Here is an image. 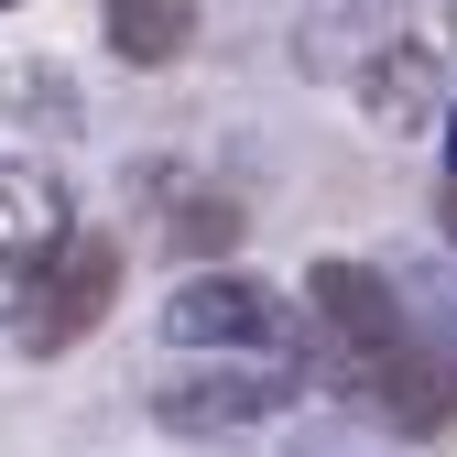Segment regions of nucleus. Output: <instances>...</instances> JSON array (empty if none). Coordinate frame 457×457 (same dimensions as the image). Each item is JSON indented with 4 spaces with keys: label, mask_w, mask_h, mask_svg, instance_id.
<instances>
[{
    "label": "nucleus",
    "mask_w": 457,
    "mask_h": 457,
    "mask_svg": "<svg viewBox=\"0 0 457 457\" xmlns=\"http://www.w3.org/2000/svg\"><path fill=\"white\" fill-rule=\"evenodd\" d=\"M305 327H316V360L370 403V425H392V436H446L457 370L414 337L392 272H370V262H316L305 272Z\"/></svg>",
    "instance_id": "1"
},
{
    "label": "nucleus",
    "mask_w": 457,
    "mask_h": 457,
    "mask_svg": "<svg viewBox=\"0 0 457 457\" xmlns=\"http://www.w3.org/2000/svg\"><path fill=\"white\" fill-rule=\"evenodd\" d=\"M109 295H120V240H98V228H66V240H54V262L22 283V305H12L22 360H66L77 337H98Z\"/></svg>",
    "instance_id": "2"
},
{
    "label": "nucleus",
    "mask_w": 457,
    "mask_h": 457,
    "mask_svg": "<svg viewBox=\"0 0 457 457\" xmlns=\"http://www.w3.org/2000/svg\"><path fill=\"white\" fill-rule=\"evenodd\" d=\"M283 327H295V305L262 272H186L163 295V337L186 360H262V349H283Z\"/></svg>",
    "instance_id": "3"
},
{
    "label": "nucleus",
    "mask_w": 457,
    "mask_h": 457,
    "mask_svg": "<svg viewBox=\"0 0 457 457\" xmlns=\"http://www.w3.org/2000/svg\"><path fill=\"white\" fill-rule=\"evenodd\" d=\"M283 403H295V381L272 360H186V370L153 381V425L163 436H251Z\"/></svg>",
    "instance_id": "4"
},
{
    "label": "nucleus",
    "mask_w": 457,
    "mask_h": 457,
    "mask_svg": "<svg viewBox=\"0 0 457 457\" xmlns=\"http://www.w3.org/2000/svg\"><path fill=\"white\" fill-rule=\"evenodd\" d=\"M66 228H77V196L54 163H0V316L22 305V283L54 262Z\"/></svg>",
    "instance_id": "5"
},
{
    "label": "nucleus",
    "mask_w": 457,
    "mask_h": 457,
    "mask_svg": "<svg viewBox=\"0 0 457 457\" xmlns=\"http://www.w3.org/2000/svg\"><path fill=\"white\" fill-rule=\"evenodd\" d=\"M349 87H360V109H370L381 131H436L446 120V66H436L425 44H403V33H381Z\"/></svg>",
    "instance_id": "6"
},
{
    "label": "nucleus",
    "mask_w": 457,
    "mask_h": 457,
    "mask_svg": "<svg viewBox=\"0 0 457 457\" xmlns=\"http://www.w3.org/2000/svg\"><path fill=\"white\" fill-rule=\"evenodd\" d=\"M98 33H109L120 66H175V54L196 44V0H109Z\"/></svg>",
    "instance_id": "7"
},
{
    "label": "nucleus",
    "mask_w": 457,
    "mask_h": 457,
    "mask_svg": "<svg viewBox=\"0 0 457 457\" xmlns=\"http://www.w3.org/2000/svg\"><path fill=\"white\" fill-rule=\"evenodd\" d=\"M175 240L186 251H228V240H240V207L207 196V186H175Z\"/></svg>",
    "instance_id": "8"
},
{
    "label": "nucleus",
    "mask_w": 457,
    "mask_h": 457,
    "mask_svg": "<svg viewBox=\"0 0 457 457\" xmlns=\"http://www.w3.org/2000/svg\"><path fill=\"white\" fill-rule=\"evenodd\" d=\"M283 457H392V425H337V414H316Z\"/></svg>",
    "instance_id": "9"
},
{
    "label": "nucleus",
    "mask_w": 457,
    "mask_h": 457,
    "mask_svg": "<svg viewBox=\"0 0 457 457\" xmlns=\"http://www.w3.org/2000/svg\"><path fill=\"white\" fill-rule=\"evenodd\" d=\"M446 228H457V120H446Z\"/></svg>",
    "instance_id": "10"
},
{
    "label": "nucleus",
    "mask_w": 457,
    "mask_h": 457,
    "mask_svg": "<svg viewBox=\"0 0 457 457\" xmlns=\"http://www.w3.org/2000/svg\"><path fill=\"white\" fill-rule=\"evenodd\" d=\"M446 44H457V0H446Z\"/></svg>",
    "instance_id": "11"
},
{
    "label": "nucleus",
    "mask_w": 457,
    "mask_h": 457,
    "mask_svg": "<svg viewBox=\"0 0 457 457\" xmlns=\"http://www.w3.org/2000/svg\"><path fill=\"white\" fill-rule=\"evenodd\" d=\"M0 12H12V0H0Z\"/></svg>",
    "instance_id": "12"
}]
</instances>
